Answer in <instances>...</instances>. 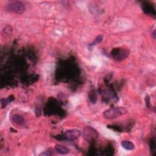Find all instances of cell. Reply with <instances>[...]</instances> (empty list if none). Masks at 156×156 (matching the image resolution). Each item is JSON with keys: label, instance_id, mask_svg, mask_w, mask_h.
I'll return each instance as SVG.
<instances>
[{"label": "cell", "instance_id": "cell-1", "mask_svg": "<svg viewBox=\"0 0 156 156\" xmlns=\"http://www.w3.org/2000/svg\"><path fill=\"white\" fill-rule=\"evenodd\" d=\"M128 113V110L123 107H116L104 111V117L106 119H114Z\"/></svg>", "mask_w": 156, "mask_h": 156}, {"label": "cell", "instance_id": "cell-2", "mask_svg": "<svg viewBox=\"0 0 156 156\" xmlns=\"http://www.w3.org/2000/svg\"><path fill=\"white\" fill-rule=\"evenodd\" d=\"M6 9L8 11L20 14L25 11V7L20 1H12L7 5Z\"/></svg>", "mask_w": 156, "mask_h": 156}, {"label": "cell", "instance_id": "cell-3", "mask_svg": "<svg viewBox=\"0 0 156 156\" xmlns=\"http://www.w3.org/2000/svg\"><path fill=\"white\" fill-rule=\"evenodd\" d=\"M81 134V130L78 129H71L67 130L63 135V138L69 141H73L79 138Z\"/></svg>", "mask_w": 156, "mask_h": 156}, {"label": "cell", "instance_id": "cell-4", "mask_svg": "<svg viewBox=\"0 0 156 156\" xmlns=\"http://www.w3.org/2000/svg\"><path fill=\"white\" fill-rule=\"evenodd\" d=\"M121 145L123 148L129 151L133 150L135 147L134 143L129 140H123L121 142Z\"/></svg>", "mask_w": 156, "mask_h": 156}, {"label": "cell", "instance_id": "cell-5", "mask_svg": "<svg viewBox=\"0 0 156 156\" xmlns=\"http://www.w3.org/2000/svg\"><path fill=\"white\" fill-rule=\"evenodd\" d=\"M12 120L15 124H17L18 126H22L25 123L24 118L19 115H14L12 117Z\"/></svg>", "mask_w": 156, "mask_h": 156}, {"label": "cell", "instance_id": "cell-6", "mask_svg": "<svg viewBox=\"0 0 156 156\" xmlns=\"http://www.w3.org/2000/svg\"><path fill=\"white\" fill-rule=\"evenodd\" d=\"M55 150L57 153L60 154H67L69 152V149H68L67 147L59 144L55 146Z\"/></svg>", "mask_w": 156, "mask_h": 156}, {"label": "cell", "instance_id": "cell-7", "mask_svg": "<svg viewBox=\"0 0 156 156\" xmlns=\"http://www.w3.org/2000/svg\"><path fill=\"white\" fill-rule=\"evenodd\" d=\"M103 36L102 35H100L98 36V37L96 38L95 40H94V42H93L90 45H91V46H93V45H96V44L100 43L101 41L103 40Z\"/></svg>", "mask_w": 156, "mask_h": 156}, {"label": "cell", "instance_id": "cell-8", "mask_svg": "<svg viewBox=\"0 0 156 156\" xmlns=\"http://www.w3.org/2000/svg\"><path fill=\"white\" fill-rule=\"evenodd\" d=\"M52 153L51 151H50V150L48 151H43V152H42L41 154H40V155L41 156H50L51 155Z\"/></svg>", "mask_w": 156, "mask_h": 156}]
</instances>
